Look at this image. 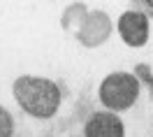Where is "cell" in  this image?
Masks as SVG:
<instances>
[{
  "instance_id": "cell-1",
  "label": "cell",
  "mask_w": 153,
  "mask_h": 137,
  "mask_svg": "<svg viewBox=\"0 0 153 137\" xmlns=\"http://www.w3.org/2000/svg\"><path fill=\"white\" fill-rule=\"evenodd\" d=\"M12 98L26 116L51 121L63 107V88L42 74H19L12 81Z\"/></svg>"
},
{
  "instance_id": "cell-2",
  "label": "cell",
  "mask_w": 153,
  "mask_h": 137,
  "mask_svg": "<svg viewBox=\"0 0 153 137\" xmlns=\"http://www.w3.org/2000/svg\"><path fill=\"white\" fill-rule=\"evenodd\" d=\"M144 81L137 77V72L128 70H114L100 79L97 84V102L100 107L114 114H123L137 105L142 95Z\"/></svg>"
},
{
  "instance_id": "cell-3",
  "label": "cell",
  "mask_w": 153,
  "mask_h": 137,
  "mask_svg": "<svg viewBox=\"0 0 153 137\" xmlns=\"http://www.w3.org/2000/svg\"><path fill=\"white\" fill-rule=\"evenodd\" d=\"M116 33L125 47L130 49H142L151 39V19L149 14L134 2L130 10H123L116 21Z\"/></svg>"
},
{
  "instance_id": "cell-4",
  "label": "cell",
  "mask_w": 153,
  "mask_h": 137,
  "mask_svg": "<svg viewBox=\"0 0 153 137\" xmlns=\"http://www.w3.org/2000/svg\"><path fill=\"white\" fill-rule=\"evenodd\" d=\"M114 30H116V23L111 21V16L105 10H91L88 16L84 19V23L79 26V30L74 33V37L81 47L97 49L111 37Z\"/></svg>"
},
{
  "instance_id": "cell-5",
  "label": "cell",
  "mask_w": 153,
  "mask_h": 137,
  "mask_svg": "<svg viewBox=\"0 0 153 137\" xmlns=\"http://www.w3.org/2000/svg\"><path fill=\"white\" fill-rule=\"evenodd\" d=\"M81 137H125V121L121 114L95 109L81 123Z\"/></svg>"
},
{
  "instance_id": "cell-6",
  "label": "cell",
  "mask_w": 153,
  "mask_h": 137,
  "mask_svg": "<svg viewBox=\"0 0 153 137\" xmlns=\"http://www.w3.org/2000/svg\"><path fill=\"white\" fill-rule=\"evenodd\" d=\"M88 7L84 5V2H72V5H67L65 12H63V16H60V26L67 30H72V33H76L79 30V26L84 23V19L88 16Z\"/></svg>"
},
{
  "instance_id": "cell-7",
  "label": "cell",
  "mask_w": 153,
  "mask_h": 137,
  "mask_svg": "<svg viewBox=\"0 0 153 137\" xmlns=\"http://www.w3.org/2000/svg\"><path fill=\"white\" fill-rule=\"evenodd\" d=\"M14 133H16L14 114L0 102V137H14Z\"/></svg>"
},
{
  "instance_id": "cell-8",
  "label": "cell",
  "mask_w": 153,
  "mask_h": 137,
  "mask_svg": "<svg viewBox=\"0 0 153 137\" xmlns=\"http://www.w3.org/2000/svg\"><path fill=\"white\" fill-rule=\"evenodd\" d=\"M137 5H139V7L149 14V19H153V0H139Z\"/></svg>"
}]
</instances>
